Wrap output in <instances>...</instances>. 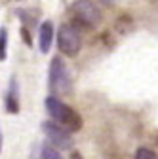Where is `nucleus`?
<instances>
[{
    "label": "nucleus",
    "mask_w": 158,
    "mask_h": 159,
    "mask_svg": "<svg viewBox=\"0 0 158 159\" xmlns=\"http://www.w3.org/2000/svg\"><path fill=\"white\" fill-rule=\"evenodd\" d=\"M46 110L50 114V117L53 119V123H57L59 127H63L67 133H76L82 129V117L76 110H72L71 106H67L61 98H57L53 95H50L46 98Z\"/></svg>",
    "instance_id": "f257e3e1"
},
{
    "label": "nucleus",
    "mask_w": 158,
    "mask_h": 159,
    "mask_svg": "<svg viewBox=\"0 0 158 159\" xmlns=\"http://www.w3.org/2000/svg\"><path fill=\"white\" fill-rule=\"evenodd\" d=\"M48 82H50V89L55 95L59 93H69L71 87H72V78H71V72L65 65V61L59 55L52 57V63H50V78H48Z\"/></svg>",
    "instance_id": "f03ea898"
},
{
    "label": "nucleus",
    "mask_w": 158,
    "mask_h": 159,
    "mask_svg": "<svg viewBox=\"0 0 158 159\" xmlns=\"http://www.w3.org/2000/svg\"><path fill=\"white\" fill-rule=\"evenodd\" d=\"M80 46H82V40H80V34L78 30L72 27V25H61L59 27V32H57V48L63 55L67 57H74L78 51H80Z\"/></svg>",
    "instance_id": "7ed1b4c3"
},
{
    "label": "nucleus",
    "mask_w": 158,
    "mask_h": 159,
    "mask_svg": "<svg viewBox=\"0 0 158 159\" xmlns=\"http://www.w3.org/2000/svg\"><path fill=\"white\" fill-rule=\"evenodd\" d=\"M72 13H74V25H78V27L91 29L101 23V13L91 2H74Z\"/></svg>",
    "instance_id": "20e7f679"
},
{
    "label": "nucleus",
    "mask_w": 158,
    "mask_h": 159,
    "mask_svg": "<svg viewBox=\"0 0 158 159\" xmlns=\"http://www.w3.org/2000/svg\"><path fill=\"white\" fill-rule=\"evenodd\" d=\"M42 129H44V133L48 134L50 142H52V146H53L55 150H57V148H61V150L72 148V138H71V134H69L63 127H59L57 123L46 121V123L42 125Z\"/></svg>",
    "instance_id": "39448f33"
},
{
    "label": "nucleus",
    "mask_w": 158,
    "mask_h": 159,
    "mask_svg": "<svg viewBox=\"0 0 158 159\" xmlns=\"http://www.w3.org/2000/svg\"><path fill=\"white\" fill-rule=\"evenodd\" d=\"M4 108L8 114H17L19 112V84L17 78L12 76L10 78V85L6 89V97H4Z\"/></svg>",
    "instance_id": "423d86ee"
},
{
    "label": "nucleus",
    "mask_w": 158,
    "mask_h": 159,
    "mask_svg": "<svg viewBox=\"0 0 158 159\" xmlns=\"http://www.w3.org/2000/svg\"><path fill=\"white\" fill-rule=\"evenodd\" d=\"M53 44V23L52 21H44L38 29V46H40L42 53H50Z\"/></svg>",
    "instance_id": "0eeeda50"
},
{
    "label": "nucleus",
    "mask_w": 158,
    "mask_h": 159,
    "mask_svg": "<svg viewBox=\"0 0 158 159\" xmlns=\"http://www.w3.org/2000/svg\"><path fill=\"white\" fill-rule=\"evenodd\" d=\"M40 159H63V157H61V153H59V150H55L52 144H44Z\"/></svg>",
    "instance_id": "6e6552de"
},
{
    "label": "nucleus",
    "mask_w": 158,
    "mask_h": 159,
    "mask_svg": "<svg viewBox=\"0 0 158 159\" xmlns=\"http://www.w3.org/2000/svg\"><path fill=\"white\" fill-rule=\"evenodd\" d=\"M6 51H8V30L0 29V61L6 59Z\"/></svg>",
    "instance_id": "1a4fd4ad"
},
{
    "label": "nucleus",
    "mask_w": 158,
    "mask_h": 159,
    "mask_svg": "<svg viewBox=\"0 0 158 159\" xmlns=\"http://www.w3.org/2000/svg\"><path fill=\"white\" fill-rule=\"evenodd\" d=\"M133 159H158V155L152 150H149V148H137Z\"/></svg>",
    "instance_id": "9d476101"
},
{
    "label": "nucleus",
    "mask_w": 158,
    "mask_h": 159,
    "mask_svg": "<svg viewBox=\"0 0 158 159\" xmlns=\"http://www.w3.org/2000/svg\"><path fill=\"white\" fill-rule=\"evenodd\" d=\"M21 34H23V38H25V42H27V44H29V46H31V44H32V42H31V36H29V32H27V29H25V27H23V29H21Z\"/></svg>",
    "instance_id": "9b49d317"
},
{
    "label": "nucleus",
    "mask_w": 158,
    "mask_h": 159,
    "mask_svg": "<svg viewBox=\"0 0 158 159\" xmlns=\"http://www.w3.org/2000/svg\"><path fill=\"white\" fill-rule=\"evenodd\" d=\"M71 159H80V155H78L76 152H72V157H71Z\"/></svg>",
    "instance_id": "f8f14e48"
},
{
    "label": "nucleus",
    "mask_w": 158,
    "mask_h": 159,
    "mask_svg": "<svg viewBox=\"0 0 158 159\" xmlns=\"http://www.w3.org/2000/svg\"><path fill=\"white\" fill-rule=\"evenodd\" d=\"M0 152H2V131H0Z\"/></svg>",
    "instance_id": "ddd939ff"
}]
</instances>
